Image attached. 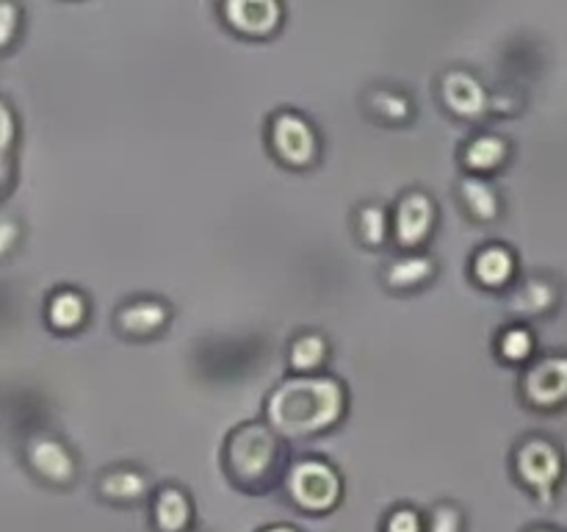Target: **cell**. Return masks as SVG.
I'll list each match as a JSON object with an SVG mask.
<instances>
[{"mask_svg":"<svg viewBox=\"0 0 567 532\" xmlns=\"http://www.w3.org/2000/svg\"><path fill=\"white\" fill-rule=\"evenodd\" d=\"M347 393L336 377L293 375L266 399V424L282 438H302L327 430L343 413Z\"/></svg>","mask_w":567,"mask_h":532,"instance_id":"1","label":"cell"},{"mask_svg":"<svg viewBox=\"0 0 567 532\" xmlns=\"http://www.w3.org/2000/svg\"><path fill=\"white\" fill-rule=\"evenodd\" d=\"M227 477L247 493H266L286 474V447L266 421H244L227 436L221 452Z\"/></svg>","mask_w":567,"mask_h":532,"instance_id":"2","label":"cell"},{"mask_svg":"<svg viewBox=\"0 0 567 532\" xmlns=\"http://www.w3.org/2000/svg\"><path fill=\"white\" fill-rule=\"evenodd\" d=\"M282 488H286L293 508L319 515L338 508L343 497V477L330 460L302 458L288 466L286 474H282Z\"/></svg>","mask_w":567,"mask_h":532,"instance_id":"3","label":"cell"},{"mask_svg":"<svg viewBox=\"0 0 567 532\" xmlns=\"http://www.w3.org/2000/svg\"><path fill=\"white\" fill-rule=\"evenodd\" d=\"M515 477L540 502H551L565 477V454L551 438L529 436L515 447Z\"/></svg>","mask_w":567,"mask_h":532,"instance_id":"4","label":"cell"},{"mask_svg":"<svg viewBox=\"0 0 567 532\" xmlns=\"http://www.w3.org/2000/svg\"><path fill=\"white\" fill-rule=\"evenodd\" d=\"M269 147L282 164L310 166L319 155V133L308 116L280 109L269 116Z\"/></svg>","mask_w":567,"mask_h":532,"instance_id":"5","label":"cell"},{"mask_svg":"<svg viewBox=\"0 0 567 532\" xmlns=\"http://www.w3.org/2000/svg\"><path fill=\"white\" fill-rule=\"evenodd\" d=\"M526 402L535 408H559L567 402V355L554 352L532 360L520 380Z\"/></svg>","mask_w":567,"mask_h":532,"instance_id":"6","label":"cell"},{"mask_svg":"<svg viewBox=\"0 0 567 532\" xmlns=\"http://www.w3.org/2000/svg\"><path fill=\"white\" fill-rule=\"evenodd\" d=\"M25 460L28 469L53 488H66L78 474V460L72 449L61 438L44 436V432L25 443Z\"/></svg>","mask_w":567,"mask_h":532,"instance_id":"7","label":"cell"},{"mask_svg":"<svg viewBox=\"0 0 567 532\" xmlns=\"http://www.w3.org/2000/svg\"><path fill=\"white\" fill-rule=\"evenodd\" d=\"M435 203L421 188H408L393 208V236L404 249H413L424 242L435 225Z\"/></svg>","mask_w":567,"mask_h":532,"instance_id":"8","label":"cell"},{"mask_svg":"<svg viewBox=\"0 0 567 532\" xmlns=\"http://www.w3.org/2000/svg\"><path fill=\"white\" fill-rule=\"evenodd\" d=\"M441 100L454 116L476 120L491 111V92L468 70H449L441 78Z\"/></svg>","mask_w":567,"mask_h":532,"instance_id":"9","label":"cell"},{"mask_svg":"<svg viewBox=\"0 0 567 532\" xmlns=\"http://www.w3.org/2000/svg\"><path fill=\"white\" fill-rule=\"evenodd\" d=\"M150 524L155 532H186L194 526V499L186 488L166 482L150 493Z\"/></svg>","mask_w":567,"mask_h":532,"instance_id":"10","label":"cell"},{"mask_svg":"<svg viewBox=\"0 0 567 532\" xmlns=\"http://www.w3.org/2000/svg\"><path fill=\"white\" fill-rule=\"evenodd\" d=\"M172 310L164 299L158 297H133L122 303L114 314L116 330L133 338H147L164 330L169 321Z\"/></svg>","mask_w":567,"mask_h":532,"instance_id":"11","label":"cell"},{"mask_svg":"<svg viewBox=\"0 0 567 532\" xmlns=\"http://www.w3.org/2000/svg\"><path fill=\"white\" fill-rule=\"evenodd\" d=\"M150 493H153V482L136 466H114L103 471L97 480V497L114 508H131L150 499Z\"/></svg>","mask_w":567,"mask_h":532,"instance_id":"12","label":"cell"},{"mask_svg":"<svg viewBox=\"0 0 567 532\" xmlns=\"http://www.w3.org/2000/svg\"><path fill=\"white\" fill-rule=\"evenodd\" d=\"M227 25L249 37H266L282 20V6L277 0H227L221 6Z\"/></svg>","mask_w":567,"mask_h":532,"instance_id":"13","label":"cell"},{"mask_svg":"<svg viewBox=\"0 0 567 532\" xmlns=\"http://www.w3.org/2000/svg\"><path fill=\"white\" fill-rule=\"evenodd\" d=\"M559 303V283L548 275H532L515 286L509 294V310L524 319L546 316L557 308Z\"/></svg>","mask_w":567,"mask_h":532,"instance_id":"14","label":"cell"},{"mask_svg":"<svg viewBox=\"0 0 567 532\" xmlns=\"http://www.w3.org/2000/svg\"><path fill=\"white\" fill-rule=\"evenodd\" d=\"M515 266H518V260H515L513 249L507 244L496 242L480 247L474 253V258H471V272H474L476 283H482L487 288L507 286L515 275Z\"/></svg>","mask_w":567,"mask_h":532,"instance_id":"15","label":"cell"},{"mask_svg":"<svg viewBox=\"0 0 567 532\" xmlns=\"http://www.w3.org/2000/svg\"><path fill=\"white\" fill-rule=\"evenodd\" d=\"M460 158H463V166L471 175L485 177L487 172L498 170L509 158V144L498 133H476L463 144Z\"/></svg>","mask_w":567,"mask_h":532,"instance_id":"16","label":"cell"},{"mask_svg":"<svg viewBox=\"0 0 567 532\" xmlns=\"http://www.w3.org/2000/svg\"><path fill=\"white\" fill-rule=\"evenodd\" d=\"M460 203L468 211L471 219L476 222H493L502 214V197H498L496 186L482 175H468L460 181L457 186Z\"/></svg>","mask_w":567,"mask_h":532,"instance_id":"17","label":"cell"},{"mask_svg":"<svg viewBox=\"0 0 567 532\" xmlns=\"http://www.w3.org/2000/svg\"><path fill=\"white\" fill-rule=\"evenodd\" d=\"M435 275V260L424 253H402L396 258L388 260L382 280L396 291H410V288L421 286Z\"/></svg>","mask_w":567,"mask_h":532,"instance_id":"18","label":"cell"},{"mask_svg":"<svg viewBox=\"0 0 567 532\" xmlns=\"http://www.w3.org/2000/svg\"><path fill=\"white\" fill-rule=\"evenodd\" d=\"M327 355H330V341L316 330L297 332V336L288 341V366H291L297 375H313V371L324 364Z\"/></svg>","mask_w":567,"mask_h":532,"instance_id":"19","label":"cell"},{"mask_svg":"<svg viewBox=\"0 0 567 532\" xmlns=\"http://www.w3.org/2000/svg\"><path fill=\"white\" fill-rule=\"evenodd\" d=\"M89 303L75 288H55L48 299V321L55 330H75L86 321Z\"/></svg>","mask_w":567,"mask_h":532,"instance_id":"20","label":"cell"},{"mask_svg":"<svg viewBox=\"0 0 567 532\" xmlns=\"http://www.w3.org/2000/svg\"><path fill=\"white\" fill-rule=\"evenodd\" d=\"M354 233L365 247H380L388 236H391V219L382 203H363L354 211Z\"/></svg>","mask_w":567,"mask_h":532,"instance_id":"21","label":"cell"},{"mask_svg":"<svg viewBox=\"0 0 567 532\" xmlns=\"http://www.w3.org/2000/svg\"><path fill=\"white\" fill-rule=\"evenodd\" d=\"M365 103H369L371 114L380 116V120L385 122H404L413 116V103H410L408 94L399 92V89H371V92L365 94Z\"/></svg>","mask_w":567,"mask_h":532,"instance_id":"22","label":"cell"},{"mask_svg":"<svg viewBox=\"0 0 567 532\" xmlns=\"http://www.w3.org/2000/svg\"><path fill=\"white\" fill-rule=\"evenodd\" d=\"M498 352L509 364H524L535 352V336L526 325H509L504 327L502 336H498Z\"/></svg>","mask_w":567,"mask_h":532,"instance_id":"23","label":"cell"},{"mask_svg":"<svg viewBox=\"0 0 567 532\" xmlns=\"http://www.w3.org/2000/svg\"><path fill=\"white\" fill-rule=\"evenodd\" d=\"M424 532H465V513L457 502L443 499L424 515Z\"/></svg>","mask_w":567,"mask_h":532,"instance_id":"24","label":"cell"},{"mask_svg":"<svg viewBox=\"0 0 567 532\" xmlns=\"http://www.w3.org/2000/svg\"><path fill=\"white\" fill-rule=\"evenodd\" d=\"M380 532H424V513L410 504H396L385 513Z\"/></svg>","mask_w":567,"mask_h":532,"instance_id":"25","label":"cell"},{"mask_svg":"<svg viewBox=\"0 0 567 532\" xmlns=\"http://www.w3.org/2000/svg\"><path fill=\"white\" fill-rule=\"evenodd\" d=\"M20 28V9L14 3H0V48L11 44Z\"/></svg>","mask_w":567,"mask_h":532,"instance_id":"26","label":"cell"},{"mask_svg":"<svg viewBox=\"0 0 567 532\" xmlns=\"http://www.w3.org/2000/svg\"><path fill=\"white\" fill-rule=\"evenodd\" d=\"M11 139H14V116H11L9 105L0 100V153H9Z\"/></svg>","mask_w":567,"mask_h":532,"instance_id":"27","label":"cell"},{"mask_svg":"<svg viewBox=\"0 0 567 532\" xmlns=\"http://www.w3.org/2000/svg\"><path fill=\"white\" fill-rule=\"evenodd\" d=\"M518 105L520 103L513 98V89H502V92L491 94V111H496V114H515Z\"/></svg>","mask_w":567,"mask_h":532,"instance_id":"28","label":"cell"},{"mask_svg":"<svg viewBox=\"0 0 567 532\" xmlns=\"http://www.w3.org/2000/svg\"><path fill=\"white\" fill-rule=\"evenodd\" d=\"M20 238V225L14 219H0V255L9 253Z\"/></svg>","mask_w":567,"mask_h":532,"instance_id":"29","label":"cell"},{"mask_svg":"<svg viewBox=\"0 0 567 532\" xmlns=\"http://www.w3.org/2000/svg\"><path fill=\"white\" fill-rule=\"evenodd\" d=\"M11 186V161L9 153H0V194Z\"/></svg>","mask_w":567,"mask_h":532,"instance_id":"30","label":"cell"},{"mask_svg":"<svg viewBox=\"0 0 567 532\" xmlns=\"http://www.w3.org/2000/svg\"><path fill=\"white\" fill-rule=\"evenodd\" d=\"M258 532H302V530H297L293 524H269V526H264V530H258Z\"/></svg>","mask_w":567,"mask_h":532,"instance_id":"31","label":"cell"},{"mask_svg":"<svg viewBox=\"0 0 567 532\" xmlns=\"http://www.w3.org/2000/svg\"><path fill=\"white\" fill-rule=\"evenodd\" d=\"M526 532H559V530H554V526H532V530Z\"/></svg>","mask_w":567,"mask_h":532,"instance_id":"32","label":"cell"},{"mask_svg":"<svg viewBox=\"0 0 567 532\" xmlns=\"http://www.w3.org/2000/svg\"><path fill=\"white\" fill-rule=\"evenodd\" d=\"M186 532H203V530H197V526H192V530H186Z\"/></svg>","mask_w":567,"mask_h":532,"instance_id":"33","label":"cell"}]
</instances>
